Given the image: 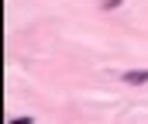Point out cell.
<instances>
[{
  "instance_id": "cell-1",
  "label": "cell",
  "mask_w": 148,
  "mask_h": 124,
  "mask_svg": "<svg viewBox=\"0 0 148 124\" xmlns=\"http://www.w3.org/2000/svg\"><path fill=\"white\" fill-rule=\"evenodd\" d=\"M121 83H124V86H141V83H148V69H134V73H124V76H121Z\"/></svg>"
},
{
  "instance_id": "cell-2",
  "label": "cell",
  "mask_w": 148,
  "mask_h": 124,
  "mask_svg": "<svg viewBox=\"0 0 148 124\" xmlns=\"http://www.w3.org/2000/svg\"><path fill=\"white\" fill-rule=\"evenodd\" d=\"M103 7H107V10H114V7H121V0H103Z\"/></svg>"
},
{
  "instance_id": "cell-3",
  "label": "cell",
  "mask_w": 148,
  "mask_h": 124,
  "mask_svg": "<svg viewBox=\"0 0 148 124\" xmlns=\"http://www.w3.org/2000/svg\"><path fill=\"white\" fill-rule=\"evenodd\" d=\"M10 124H31V117H17V121H10Z\"/></svg>"
}]
</instances>
